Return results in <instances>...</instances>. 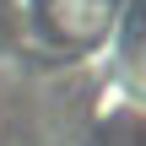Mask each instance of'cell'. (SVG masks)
<instances>
[{
    "label": "cell",
    "mask_w": 146,
    "mask_h": 146,
    "mask_svg": "<svg viewBox=\"0 0 146 146\" xmlns=\"http://www.w3.org/2000/svg\"><path fill=\"white\" fill-rule=\"evenodd\" d=\"M49 27L70 43H98L114 27V0H49L43 5Z\"/></svg>",
    "instance_id": "6da1fadb"
}]
</instances>
